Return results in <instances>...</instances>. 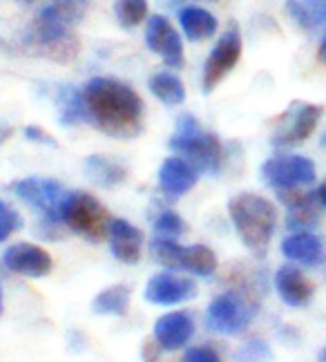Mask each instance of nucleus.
I'll return each mask as SVG.
<instances>
[{"label":"nucleus","mask_w":326,"mask_h":362,"mask_svg":"<svg viewBox=\"0 0 326 362\" xmlns=\"http://www.w3.org/2000/svg\"><path fill=\"white\" fill-rule=\"evenodd\" d=\"M83 101L88 123L96 125L101 132L117 139H130L141 132L144 103L125 83L96 76L83 88Z\"/></svg>","instance_id":"f257e3e1"},{"label":"nucleus","mask_w":326,"mask_h":362,"mask_svg":"<svg viewBox=\"0 0 326 362\" xmlns=\"http://www.w3.org/2000/svg\"><path fill=\"white\" fill-rule=\"evenodd\" d=\"M228 213L242 242L255 253H262L275 233V206L262 194L239 192L228 202Z\"/></svg>","instance_id":"f03ea898"},{"label":"nucleus","mask_w":326,"mask_h":362,"mask_svg":"<svg viewBox=\"0 0 326 362\" xmlns=\"http://www.w3.org/2000/svg\"><path fill=\"white\" fill-rule=\"evenodd\" d=\"M170 148L177 150L181 159H186L197 173L212 175L221 168L223 148L221 141L210 132H204L199 121L186 115L177 121L175 134L170 139Z\"/></svg>","instance_id":"7ed1b4c3"},{"label":"nucleus","mask_w":326,"mask_h":362,"mask_svg":"<svg viewBox=\"0 0 326 362\" xmlns=\"http://www.w3.org/2000/svg\"><path fill=\"white\" fill-rule=\"evenodd\" d=\"M63 224L90 242H101L110 233V211L90 192H69L61 208Z\"/></svg>","instance_id":"20e7f679"},{"label":"nucleus","mask_w":326,"mask_h":362,"mask_svg":"<svg viewBox=\"0 0 326 362\" xmlns=\"http://www.w3.org/2000/svg\"><path fill=\"white\" fill-rule=\"evenodd\" d=\"M255 313H257V304L248 296L239 291H226L208 304L206 325L223 336H239L252 322Z\"/></svg>","instance_id":"39448f33"},{"label":"nucleus","mask_w":326,"mask_h":362,"mask_svg":"<svg viewBox=\"0 0 326 362\" xmlns=\"http://www.w3.org/2000/svg\"><path fill=\"white\" fill-rule=\"evenodd\" d=\"M11 190L25 199L30 206L38 208L45 215V221L50 224H59L61 219V208L67 199V190L61 186V181L54 179H42V177H27L21 179L11 186Z\"/></svg>","instance_id":"423d86ee"},{"label":"nucleus","mask_w":326,"mask_h":362,"mask_svg":"<svg viewBox=\"0 0 326 362\" xmlns=\"http://www.w3.org/2000/svg\"><path fill=\"white\" fill-rule=\"evenodd\" d=\"M262 179L268 186L277 190L284 188H300L315 181V165L308 157L302 155H286L268 159L262 165Z\"/></svg>","instance_id":"0eeeda50"},{"label":"nucleus","mask_w":326,"mask_h":362,"mask_svg":"<svg viewBox=\"0 0 326 362\" xmlns=\"http://www.w3.org/2000/svg\"><path fill=\"white\" fill-rule=\"evenodd\" d=\"M239 57H242V36H239V30L233 25L231 30L219 38L215 49L208 54L206 65H204V92L215 90L223 81V76L237 65Z\"/></svg>","instance_id":"6e6552de"},{"label":"nucleus","mask_w":326,"mask_h":362,"mask_svg":"<svg viewBox=\"0 0 326 362\" xmlns=\"http://www.w3.org/2000/svg\"><path fill=\"white\" fill-rule=\"evenodd\" d=\"M3 264L13 271L21 273L25 277H45L52 273V255L45 248H40L36 244H11L3 253Z\"/></svg>","instance_id":"1a4fd4ad"},{"label":"nucleus","mask_w":326,"mask_h":362,"mask_svg":"<svg viewBox=\"0 0 326 362\" xmlns=\"http://www.w3.org/2000/svg\"><path fill=\"white\" fill-rule=\"evenodd\" d=\"M197 296V286L190 277H181L175 273H159L150 277L146 286V300L152 304L173 306L188 302Z\"/></svg>","instance_id":"9d476101"},{"label":"nucleus","mask_w":326,"mask_h":362,"mask_svg":"<svg viewBox=\"0 0 326 362\" xmlns=\"http://www.w3.org/2000/svg\"><path fill=\"white\" fill-rule=\"evenodd\" d=\"M322 117V107L313 103H297L295 110L289 115V123L281 125L277 134L273 136V146L289 148L306 141L310 132L315 130V125Z\"/></svg>","instance_id":"9b49d317"},{"label":"nucleus","mask_w":326,"mask_h":362,"mask_svg":"<svg viewBox=\"0 0 326 362\" xmlns=\"http://www.w3.org/2000/svg\"><path fill=\"white\" fill-rule=\"evenodd\" d=\"M146 43L154 54H161L170 67H183V43L175 27L163 16H154L148 23Z\"/></svg>","instance_id":"f8f14e48"},{"label":"nucleus","mask_w":326,"mask_h":362,"mask_svg":"<svg viewBox=\"0 0 326 362\" xmlns=\"http://www.w3.org/2000/svg\"><path fill=\"white\" fill-rule=\"evenodd\" d=\"M194 333V322L186 311H173L154 322V340L165 351H177L186 346Z\"/></svg>","instance_id":"ddd939ff"},{"label":"nucleus","mask_w":326,"mask_h":362,"mask_svg":"<svg viewBox=\"0 0 326 362\" xmlns=\"http://www.w3.org/2000/svg\"><path fill=\"white\" fill-rule=\"evenodd\" d=\"M110 250L123 264H136L141 259V246H144V233L127 219H112L110 224Z\"/></svg>","instance_id":"4468645a"},{"label":"nucleus","mask_w":326,"mask_h":362,"mask_svg":"<svg viewBox=\"0 0 326 362\" xmlns=\"http://www.w3.org/2000/svg\"><path fill=\"white\" fill-rule=\"evenodd\" d=\"M197 177H199V173H197L186 159L170 157L163 161L161 170H159V186L168 197L177 199L181 194H186L188 190L194 188Z\"/></svg>","instance_id":"2eb2a0df"},{"label":"nucleus","mask_w":326,"mask_h":362,"mask_svg":"<svg viewBox=\"0 0 326 362\" xmlns=\"http://www.w3.org/2000/svg\"><path fill=\"white\" fill-rule=\"evenodd\" d=\"M275 288L289 306H306L313 298V284L306 280L300 269L291 267V264L275 273Z\"/></svg>","instance_id":"dca6fc26"},{"label":"nucleus","mask_w":326,"mask_h":362,"mask_svg":"<svg viewBox=\"0 0 326 362\" xmlns=\"http://www.w3.org/2000/svg\"><path fill=\"white\" fill-rule=\"evenodd\" d=\"M281 253L289 259L300 262L304 267H320L326 259V250L320 238L313 233H293L281 242Z\"/></svg>","instance_id":"f3484780"},{"label":"nucleus","mask_w":326,"mask_h":362,"mask_svg":"<svg viewBox=\"0 0 326 362\" xmlns=\"http://www.w3.org/2000/svg\"><path fill=\"white\" fill-rule=\"evenodd\" d=\"M85 175L92 179L94 184L105 186V188H115L125 179V168L110 157L103 155H92L85 159Z\"/></svg>","instance_id":"a211bd4d"},{"label":"nucleus","mask_w":326,"mask_h":362,"mask_svg":"<svg viewBox=\"0 0 326 362\" xmlns=\"http://www.w3.org/2000/svg\"><path fill=\"white\" fill-rule=\"evenodd\" d=\"M179 23L190 40H206L217 32V18L202 7H186L179 13Z\"/></svg>","instance_id":"6ab92c4d"},{"label":"nucleus","mask_w":326,"mask_h":362,"mask_svg":"<svg viewBox=\"0 0 326 362\" xmlns=\"http://www.w3.org/2000/svg\"><path fill=\"white\" fill-rule=\"evenodd\" d=\"M179 271H190L194 275L208 277L217 271V255L204 244H194V246H183L181 250V262H179Z\"/></svg>","instance_id":"aec40b11"},{"label":"nucleus","mask_w":326,"mask_h":362,"mask_svg":"<svg viewBox=\"0 0 326 362\" xmlns=\"http://www.w3.org/2000/svg\"><path fill=\"white\" fill-rule=\"evenodd\" d=\"M127 306H130V288L123 284L107 286L92 300V311L96 315H125Z\"/></svg>","instance_id":"412c9836"},{"label":"nucleus","mask_w":326,"mask_h":362,"mask_svg":"<svg viewBox=\"0 0 326 362\" xmlns=\"http://www.w3.org/2000/svg\"><path fill=\"white\" fill-rule=\"evenodd\" d=\"M150 92L165 105H181L186 101V88H183V83L175 74L168 72H159L150 78Z\"/></svg>","instance_id":"4be33fe9"},{"label":"nucleus","mask_w":326,"mask_h":362,"mask_svg":"<svg viewBox=\"0 0 326 362\" xmlns=\"http://www.w3.org/2000/svg\"><path fill=\"white\" fill-rule=\"evenodd\" d=\"M61 123L63 125H76L88 121V112H85V101H83V92L74 88H63L61 94Z\"/></svg>","instance_id":"5701e85b"},{"label":"nucleus","mask_w":326,"mask_h":362,"mask_svg":"<svg viewBox=\"0 0 326 362\" xmlns=\"http://www.w3.org/2000/svg\"><path fill=\"white\" fill-rule=\"evenodd\" d=\"M150 250L157 262H161L165 269L179 271V262H181V250L183 246L177 244L175 240H163V238H154L150 244Z\"/></svg>","instance_id":"b1692460"},{"label":"nucleus","mask_w":326,"mask_h":362,"mask_svg":"<svg viewBox=\"0 0 326 362\" xmlns=\"http://www.w3.org/2000/svg\"><path fill=\"white\" fill-rule=\"evenodd\" d=\"M186 221L181 219V215H177L175 211H163L157 219H154V233H157V238H163V240H175V238H181L183 233H186Z\"/></svg>","instance_id":"393cba45"},{"label":"nucleus","mask_w":326,"mask_h":362,"mask_svg":"<svg viewBox=\"0 0 326 362\" xmlns=\"http://www.w3.org/2000/svg\"><path fill=\"white\" fill-rule=\"evenodd\" d=\"M148 0H117V18L123 27H134L146 18Z\"/></svg>","instance_id":"a878e982"},{"label":"nucleus","mask_w":326,"mask_h":362,"mask_svg":"<svg viewBox=\"0 0 326 362\" xmlns=\"http://www.w3.org/2000/svg\"><path fill=\"white\" fill-rule=\"evenodd\" d=\"M273 360V351L268 342L264 340H248L237 349L235 354V362H271Z\"/></svg>","instance_id":"bb28decb"},{"label":"nucleus","mask_w":326,"mask_h":362,"mask_svg":"<svg viewBox=\"0 0 326 362\" xmlns=\"http://www.w3.org/2000/svg\"><path fill=\"white\" fill-rule=\"evenodd\" d=\"M277 197L279 202L289 206L291 211H300V208H310L318 204L315 192H306L300 188H284V190H277Z\"/></svg>","instance_id":"cd10ccee"},{"label":"nucleus","mask_w":326,"mask_h":362,"mask_svg":"<svg viewBox=\"0 0 326 362\" xmlns=\"http://www.w3.org/2000/svg\"><path fill=\"white\" fill-rule=\"evenodd\" d=\"M21 228H23L21 215L13 211L7 202L0 199V242H5L7 238H11V235Z\"/></svg>","instance_id":"c85d7f7f"},{"label":"nucleus","mask_w":326,"mask_h":362,"mask_svg":"<svg viewBox=\"0 0 326 362\" xmlns=\"http://www.w3.org/2000/svg\"><path fill=\"white\" fill-rule=\"evenodd\" d=\"M318 211H315V206H310V208H300V211H291L289 215V228L297 230V233H306V228L310 226H315L318 224Z\"/></svg>","instance_id":"c756f323"},{"label":"nucleus","mask_w":326,"mask_h":362,"mask_svg":"<svg viewBox=\"0 0 326 362\" xmlns=\"http://www.w3.org/2000/svg\"><path fill=\"white\" fill-rule=\"evenodd\" d=\"M286 9H289L291 18L297 25L304 27V30H313V23H310V13H308V7L304 5V0H289Z\"/></svg>","instance_id":"7c9ffc66"},{"label":"nucleus","mask_w":326,"mask_h":362,"mask_svg":"<svg viewBox=\"0 0 326 362\" xmlns=\"http://www.w3.org/2000/svg\"><path fill=\"white\" fill-rule=\"evenodd\" d=\"M181 362H221V356L212 346H192L181 358Z\"/></svg>","instance_id":"2f4dec72"},{"label":"nucleus","mask_w":326,"mask_h":362,"mask_svg":"<svg viewBox=\"0 0 326 362\" xmlns=\"http://www.w3.org/2000/svg\"><path fill=\"white\" fill-rule=\"evenodd\" d=\"M313 27H326V0H304Z\"/></svg>","instance_id":"473e14b6"},{"label":"nucleus","mask_w":326,"mask_h":362,"mask_svg":"<svg viewBox=\"0 0 326 362\" xmlns=\"http://www.w3.org/2000/svg\"><path fill=\"white\" fill-rule=\"evenodd\" d=\"M25 136L34 144H40V146H56V139L52 134H47L42 128H38V125H27Z\"/></svg>","instance_id":"72a5a7b5"},{"label":"nucleus","mask_w":326,"mask_h":362,"mask_svg":"<svg viewBox=\"0 0 326 362\" xmlns=\"http://www.w3.org/2000/svg\"><path fill=\"white\" fill-rule=\"evenodd\" d=\"M144 358H146V362H157L159 360V344H157V340H146V344H144Z\"/></svg>","instance_id":"f704fd0d"},{"label":"nucleus","mask_w":326,"mask_h":362,"mask_svg":"<svg viewBox=\"0 0 326 362\" xmlns=\"http://www.w3.org/2000/svg\"><path fill=\"white\" fill-rule=\"evenodd\" d=\"M315 197H318V204L326 208V181H324V184L315 190Z\"/></svg>","instance_id":"c9c22d12"},{"label":"nucleus","mask_w":326,"mask_h":362,"mask_svg":"<svg viewBox=\"0 0 326 362\" xmlns=\"http://www.w3.org/2000/svg\"><path fill=\"white\" fill-rule=\"evenodd\" d=\"M11 134H13V130L9 128V125H3V123H0V144H5Z\"/></svg>","instance_id":"e433bc0d"},{"label":"nucleus","mask_w":326,"mask_h":362,"mask_svg":"<svg viewBox=\"0 0 326 362\" xmlns=\"http://www.w3.org/2000/svg\"><path fill=\"white\" fill-rule=\"evenodd\" d=\"M318 59L326 65V36H324V40H322V45H320V49H318Z\"/></svg>","instance_id":"4c0bfd02"},{"label":"nucleus","mask_w":326,"mask_h":362,"mask_svg":"<svg viewBox=\"0 0 326 362\" xmlns=\"http://www.w3.org/2000/svg\"><path fill=\"white\" fill-rule=\"evenodd\" d=\"M320 146L326 150V130H324V132H322V136H320Z\"/></svg>","instance_id":"58836bf2"},{"label":"nucleus","mask_w":326,"mask_h":362,"mask_svg":"<svg viewBox=\"0 0 326 362\" xmlns=\"http://www.w3.org/2000/svg\"><path fill=\"white\" fill-rule=\"evenodd\" d=\"M0 315H3V286H0Z\"/></svg>","instance_id":"ea45409f"},{"label":"nucleus","mask_w":326,"mask_h":362,"mask_svg":"<svg viewBox=\"0 0 326 362\" xmlns=\"http://www.w3.org/2000/svg\"><path fill=\"white\" fill-rule=\"evenodd\" d=\"M320 362H326V349L320 351Z\"/></svg>","instance_id":"a19ab883"}]
</instances>
